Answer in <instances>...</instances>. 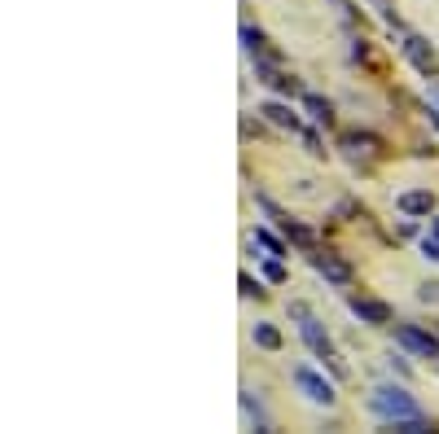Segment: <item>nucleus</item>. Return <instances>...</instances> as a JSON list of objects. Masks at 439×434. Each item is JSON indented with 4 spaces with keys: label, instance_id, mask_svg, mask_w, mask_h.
Returning a JSON list of instances; mask_svg holds the SVG:
<instances>
[{
    "label": "nucleus",
    "instance_id": "obj_18",
    "mask_svg": "<svg viewBox=\"0 0 439 434\" xmlns=\"http://www.w3.org/2000/svg\"><path fill=\"white\" fill-rule=\"evenodd\" d=\"M421 255H426V259H435V263H439V241H431V237H426V241H421Z\"/></svg>",
    "mask_w": 439,
    "mask_h": 434
},
{
    "label": "nucleus",
    "instance_id": "obj_11",
    "mask_svg": "<svg viewBox=\"0 0 439 434\" xmlns=\"http://www.w3.org/2000/svg\"><path fill=\"white\" fill-rule=\"evenodd\" d=\"M303 110H307V119H312V123H321V127H334V106L325 102V97H316V92H303Z\"/></svg>",
    "mask_w": 439,
    "mask_h": 434
},
{
    "label": "nucleus",
    "instance_id": "obj_1",
    "mask_svg": "<svg viewBox=\"0 0 439 434\" xmlns=\"http://www.w3.org/2000/svg\"><path fill=\"white\" fill-rule=\"evenodd\" d=\"M290 316H295V321H299V333H303V342L312 346V356H316L321 364H330V369H334V377H347V364L338 360L334 342H330V333L321 329V321H316V316L307 312L303 303H290Z\"/></svg>",
    "mask_w": 439,
    "mask_h": 434
},
{
    "label": "nucleus",
    "instance_id": "obj_8",
    "mask_svg": "<svg viewBox=\"0 0 439 434\" xmlns=\"http://www.w3.org/2000/svg\"><path fill=\"white\" fill-rule=\"evenodd\" d=\"M242 40H246V53H255V57H268V62H281V53H277V48H268V36H264L259 27L242 22Z\"/></svg>",
    "mask_w": 439,
    "mask_h": 434
},
{
    "label": "nucleus",
    "instance_id": "obj_6",
    "mask_svg": "<svg viewBox=\"0 0 439 434\" xmlns=\"http://www.w3.org/2000/svg\"><path fill=\"white\" fill-rule=\"evenodd\" d=\"M312 268H316L325 281H334V286H351V263L338 259L334 250H312Z\"/></svg>",
    "mask_w": 439,
    "mask_h": 434
},
{
    "label": "nucleus",
    "instance_id": "obj_5",
    "mask_svg": "<svg viewBox=\"0 0 439 434\" xmlns=\"http://www.w3.org/2000/svg\"><path fill=\"white\" fill-rule=\"evenodd\" d=\"M295 386L312 399V404H325V408L334 404V386H330V382H325L316 369H307V364H299V369H295Z\"/></svg>",
    "mask_w": 439,
    "mask_h": 434
},
{
    "label": "nucleus",
    "instance_id": "obj_10",
    "mask_svg": "<svg viewBox=\"0 0 439 434\" xmlns=\"http://www.w3.org/2000/svg\"><path fill=\"white\" fill-rule=\"evenodd\" d=\"M396 206H400L404 215H431V211H435V197H431L426 189H409V193L396 197Z\"/></svg>",
    "mask_w": 439,
    "mask_h": 434
},
{
    "label": "nucleus",
    "instance_id": "obj_7",
    "mask_svg": "<svg viewBox=\"0 0 439 434\" xmlns=\"http://www.w3.org/2000/svg\"><path fill=\"white\" fill-rule=\"evenodd\" d=\"M255 79L264 83V88H272V92H286V97L295 92V79H290V75H281V71H277V66H272L268 57H255Z\"/></svg>",
    "mask_w": 439,
    "mask_h": 434
},
{
    "label": "nucleus",
    "instance_id": "obj_21",
    "mask_svg": "<svg viewBox=\"0 0 439 434\" xmlns=\"http://www.w3.org/2000/svg\"><path fill=\"white\" fill-rule=\"evenodd\" d=\"M431 119H435V127H439V110H431Z\"/></svg>",
    "mask_w": 439,
    "mask_h": 434
},
{
    "label": "nucleus",
    "instance_id": "obj_13",
    "mask_svg": "<svg viewBox=\"0 0 439 434\" xmlns=\"http://www.w3.org/2000/svg\"><path fill=\"white\" fill-rule=\"evenodd\" d=\"M347 149L351 158H361V154H378V141L369 136V132H343V141H338Z\"/></svg>",
    "mask_w": 439,
    "mask_h": 434
},
{
    "label": "nucleus",
    "instance_id": "obj_15",
    "mask_svg": "<svg viewBox=\"0 0 439 434\" xmlns=\"http://www.w3.org/2000/svg\"><path fill=\"white\" fill-rule=\"evenodd\" d=\"M251 241H255V246H264V250H268V255H277V259L286 255V246H281L277 237H272V232H268V228H255V237H251Z\"/></svg>",
    "mask_w": 439,
    "mask_h": 434
},
{
    "label": "nucleus",
    "instance_id": "obj_20",
    "mask_svg": "<svg viewBox=\"0 0 439 434\" xmlns=\"http://www.w3.org/2000/svg\"><path fill=\"white\" fill-rule=\"evenodd\" d=\"M421 298H426V303H439V286H421Z\"/></svg>",
    "mask_w": 439,
    "mask_h": 434
},
{
    "label": "nucleus",
    "instance_id": "obj_9",
    "mask_svg": "<svg viewBox=\"0 0 439 434\" xmlns=\"http://www.w3.org/2000/svg\"><path fill=\"white\" fill-rule=\"evenodd\" d=\"M259 114H264L268 123H277V127H290V132H303V123H299V114L290 110V106H281V102H264L259 106Z\"/></svg>",
    "mask_w": 439,
    "mask_h": 434
},
{
    "label": "nucleus",
    "instance_id": "obj_2",
    "mask_svg": "<svg viewBox=\"0 0 439 434\" xmlns=\"http://www.w3.org/2000/svg\"><path fill=\"white\" fill-rule=\"evenodd\" d=\"M369 408L382 416V426H396V421H409V416H421V408L413 404V395L404 386H378L369 395Z\"/></svg>",
    "mask_w": 439,
    "mask_h": 434
},
{
    "label": "nucleus",
    "instance_id": "obj_16",
    "mask_svg": "<svg viewBox=\"0 0 439 434\" xmlns=\"http://www.w3.org/2000/svg\"><path fill=\"white\" fill-rule=\"evenodd\" d=\"M264 276L272 281V286H281V281H286V268H281V259H277V255H268V263H264Z\"/></svg>",
    "mask_w": 439,
    "mask_h": 434
},
{
    "label": "nucleus",
    "instance_id": "obj_17",
    "mask_svg": "<svg viewBox=\"0 0 439 434\" xmlns=\"http://www.w3.org/2000/svg\"><path fill=\"white\" fill-rule=\"evenodd\" d=\"M373 9H378L391 27H400V18H396V0H373Z\"/></svg>",
    "mask_w": 439,
    "mask_h": 434
},
{
    "label": "nucleus",
    "instance_id": "obj_19",
    "mask_svg": "<svg viewBox=\"0 0 439 434\" xmlns=\"http://www.w3.org/2000/svg\"><path fill=\"white\" fill-rule=\"evenodd\" d=\"M242 294H264V290H259V286H255V281H251L246 272H242Z\"/></svg>",
    "mask_w": 439,
    "mask_h": 434
},
{
    "label": "nucleus",
    "instance_id": "obj_12",
    "mask_svg": "<svg viewBox=\"0 0 439 434\" xmlns=\"http://www.w3.org/2000/svg\"><path fill=\"white\" fill-rule=\"evenodd\" d=\"M400 48H404V57H409L421 75H431V48H426V40H421V36H404Z\"/></svg>",
    "mask_w": 439,
    "mask_h": 434
},
{
    "label": "nucleus",
    "instance_id": "obj_22",
    "mask_svg": "<svg viewBox=\"0 0 439 434\" xmlns=\"http://www.w3.org/2000/svg\"><path fill=\"white\" fill-rule=\"evenodd\" d=\"M431 232H435V237H439V220H435V224H431Z\"/></svg>",
    "mask_w": 439,
    "mask_h": 434
},
{
    "label": "nucleus",
    "instance_id": "obj_3",
    "mask_svg": "<svg viewBox=\"0 0 439 434\" xmlns=\"http://www.w3.org/2000/svg\"><path fill=\"white\" fill-rule=\"evenodd\" d=\"M396 329V342L404 346V351H413L421 360H439V338L435 333H426L421 325H391Z\"/></svg>",
    "mask_w": 439,
    "mask_h": 434
},
{
    "label": "nucleus",
    "instance_id": "obj_4",
    "mask_svg": "<svg viewBox=\"0 0 439 434\" xmlns=\"http://www.w3.org/2000/svg\"><path fill=\"white\" fill-rule=\"evenodd\" d=\"M351 316H361V325H391V303H382V298H373V294H351Z\"/></svg>",
    "mask_w": 439,
    "mask_h": 434
},
{
    "label": "nucleus",
    "instance_id": "obj_14",
    "mask_svg": "<svg viewBox=\"0 0 439 434\" xmlns=\"http://www.w3.org/2000/svg\"><path fill=\"white\" fill-rule=\"evenodd\" d=\"M255 346H264V351H281V333L272 329L268 321H259L255 325Z\"/></svg>",
    "mask_w": 439,
    "mask_h": 434
}]
</instances>
